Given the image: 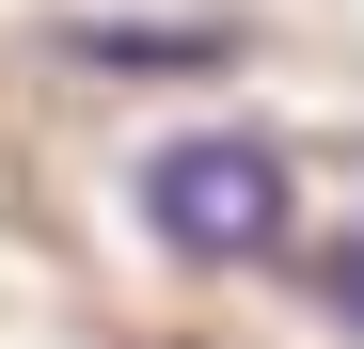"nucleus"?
<instances>
[{"mask_svg":"<svg viewBox=\"0 0 364 349\" xmlns=\"http://www.w3.org/2000/svg\"><path fill=\"white\" fill-rule=\"evenodd\" d=\"M127 207H143V239L159 254H191V270H254L301 239V174L269 127H191V143H159L127 174Z\"/></svg>","mask_w":364,"mask_h":349,"instance_id":"1","label":"nucleus"},{"mask_svg":"<svg viewBox=\"0 0 364 349\" xmlns=\"http://www.w3.org/2000/svg\"><path fill=\"white\" fill-rule=\"evenodd\" d=\"M48 48H64V64H95V80H206V64H237L222 16H64Z\"/></svg>","mask_w":364,"mask_h":349,"instance_id":"2","label":"nucleus"},{"mask_svg":"<svg viewBox=\"0 0 364 349\" xmlns=\"http://www.w3.org/2000/svg\"><path fill=\"white\" fill-rule=\"evenodd\" d=\"M301 286H317V318H348V333H364V222H333V239L301 254Z\"/></svg>","mask_w":364,"mask_h":349,"instance_id":"3","label":"nucleus"}]
</instances>
